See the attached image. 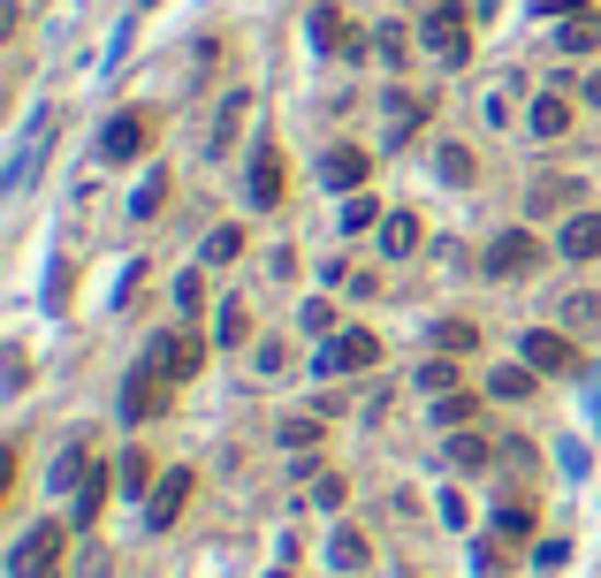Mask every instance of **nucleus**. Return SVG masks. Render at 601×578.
I'll use <instances>...</instances> for the list:
<instances>
[{"label": "nucleus", "mask_w": 601, "mask_h": 578, "mask_svg": "<svg viewBox=\"0 0 601 578\" xmlns=\"http://www.w3.org/2000/svg\"><path fill=\"white\" fill-rule=\"evenodd\" d=\"M472 412H479V396H464V389H450V396H442V427H464Z\"/></svg>", "instance_id": "30"}, {"label": "nucleus", "mask_w": 601, "mask_h": 578, "mask_svg": "<svg viewBox=\"0 0 601 578\" xmlns=\"http://www.w3.org/2000/svg\"><path fill=\"white\" fill-rule=\"evenodd\" d=\"M312 38H320L327 54H350V38H343V15H335V8H312Z\"/></svg>", "instance_id": "25"}, {"label": "nucleus", "mask_w": 601, "mask_h": 578, "mask_svg": "<svg viewBox=\"0 0 601 578\" xmlns=\"http://www.w3.org/2000/svg\"><path fill=\"white\" fill-rule=\"evenodd\" d=\"M152 358H160V366H167L175 381H190V373H198V358H206V343H198V335H167V343H160Z\"/></svg>", "instance_id": "13"}, {"label": "nucleus", "mask_w": 601, "mask_h": 578, "mask_svg": "<svg viewBox=\"0 0 601 578\" xmlns=\"http://www.w3.org/2000/svg\"><path fill=\"white\" fill-rule=\"evenodd\" d=\"M107 487H115V464H92V472L77 479V525H92V518H100V502H107Z\"/></svg>", "instance_id": "14"}, {"label": "nucleus", "mask_w": 601, "mask_h": 578, "mask_svg": "<svg viewBox=\"0 0 601 578\" xmlns=\"http://www.w3.org/2000/svg\"><path fill=\"white\" fill-rule=\"evenodd\" d=\"M548 206H579V183H533V213H548Z\"/></svg>", "instance_id": "27"}, {"label": "nucleus", "mask_w": 601, "mask_h": 578, "mask_svg": "<svg viewBox=\"0 0 601 578\" xmlns=\"http://www.w3.org/2000/svg\"><path fill=\"white\" fill-rule=\"evenodd\" d=\"M146 115H115V123H107V130H100V152H107V160H138V152H146Z\"/></svg>", "instance_id": "9"}, {"label": "nucleus", "mask_w": 601, "mask_h": 578, "mask_svg": "<svg viewBox=\"0 0 601 578\" xmlns=\"http://www.w3.org/2000/svg\"><path fill=\"white\" fill-rule=\"evenodd\" d=\"M373 221H381V206H373V190H358V198H350V206L335 213V229H343V236H358V229H373Z\"/></svg>", "instance_id": "24"}, {"label": "nucleus", "mask_w": 601, "mask_h": 578, "mask_svg": "<svg viewBox=\"0 0 601 578\" xmlns=\"http://www.w3.org/2000/svg\"><path fill=\"white\" fill-rule=\"evenodd\" d=\"M556 46H564V54H594V46H601V15H594V8H571V15H564V31H556Z\"/></svg>", "instance_id": "12"}, {"label": "nucleus", "mask_w": 601, "mask_h": 578, "mask_svg": "<svg viewBox=\"0 0 601 578\" xmlns=\"http://www.w3.org/2000/svg\"><path fill=\"white\" fill-rule=\"evenodd\" d=\"M435 350H442V358H464V350H479V327H472V320H442V327H435Z\"/></svg>", "instance_id": "21"}, {"label": "nucleus", "mask_w": 601, "mask_h": 578, "mask_svg": "<svg viewBox=\"0 0 601 578\" xmlns=\"http://www.w3.org/2000/svg\"><path fill=\"white\" fill-rule=\"evenodd\" d=\"M533 130H541V138H564V130H571V107H564V100H533Z\"/></svg>", "instance_id": "26"}, {"label": "nucleus", "mask_w": 601, "mask_h": 578, "mask_svg": "<svg viewBox=\"0 0 601 578\" xmlns=\"http://www.w3.org/2000/svg\"><path fill=\"white\" fill-rule=\"evenodd\" d=\"M115 487H123V495H152V464L138 456V449H123V456H115Z\"/></svg>", "instance_id": "20"}, {"label": "nucleus", "mask_w": 601, "mask_h": 578, "mask_svg": "<svg viewBox=\"0 0 601 578\" xmlns=\"http://www.w3.org/2000/svg\"><path fill=\"white\" fill-rule=\"evenodd\" d=\"M518 350H525V366H533V373H571V366H579V350H571L556 327H533V335H518Z\"/></svg>", "instance_id": "6"}, {"label": "nucleus", "mask_w": 601, "mask_h": 578, "mask_svg": "<svg viewBox=\"0 0 601 578\" xmlns=\"http://www.w3.org/2000/svg\"><path fill=\"white\" fill-rule=\"evenodd\" d=\"M427 54H435L442 69L472 61V23H464V8H456V0H435V8H427Z\"/></svg>", "instance_id": "2"}, {"label": "nucleus", "mask_w": 601, "mask_h": 578, "mask_svg": "<svg viewBox=\"0 0 601 578\" xmlns=\"http://www.w3.org/2000/svg\"><path fill=\"white\" fill-rule=\"evenodd\" d=\"M487 396L525 404V396H533V366H495V373H487Z\"/></svg>", "instance_id": "18"}, {"label": "nucleus", "mask_w": 601, "mask_h": 578, "mask_svg": "<svg viewBox=\"0 0 601 578\" xmlns=\"http://www.w3.org/2000/svg\"><path fill=\"white\" fill-rule=\"evenodd\" d=\"M275 578H290V571H275Z\"/></svg>", "instance_id": "38"}, {"label": "nucleus", "mask_w": 601, "mask_h": 578, "mask_svg": "<svg viewBox=\"0 0 601 578\" xmlns=\"http://www.w3.org/2000/svg\"><path fill=\"white\" fill-rule=\"evenodd\" d=\"M327 556H335V571H358V564H366V541H358V533H335Z\"/></svg>", "instance_id": "29"}, {"label": "nucleus", "mask_w": 601, "mask_h": 578, "mask_svg": "<svg viewBox=\"0 0 601 578\" xmlns=\"http://www.w3.org/2000/svg\"><path fill=\"white\" fill-rule=\"evenodd\" d=\"M381 252H389V259L419 252V213H389V221H381Z\"/></svg>", "instance_id": "17"}, {"label": "nucleus", "mask_w": 601, "mask_h": 578, "mask_svg": "<svg viewBox=\"0 0 601 578\" xmlns=\"http://www.w3.org/2000/svg\"><path fill=\"white\" fill-rule=\"evenodd\" d=\"M236 252H244V229H213V236H206V259H213V267H229Z\"/></svg>", "instance_id": "28"}, {"label": "nucleus", "mask_w": 601, "mask_h": 578, "mask_svg": "<svg viewBox=\"0 0 601 578\" xmlns=\"http://www.w3.org/2000/svg\"><path fill=\"white\" fill-rule=\"evenodd\" d=\"M167 389H175V373H167L160 358H146V366L123 381V412H130V419H160V412H167Z\"/></svg>", "instance_id": "4"}, {"label": "nucleus", "mask_w": 601, "mask_h": 578, "mask_svg": "<svg viewBox=\"0 0 601 578\" xmlns=\"http://www.w3.org/2000/svg\"><path fill=\"white\" fill-rule=\"evenodd\" d=\"M487 456H495V449H487L479 434H450V464L456 472H487Z\"/></svg>", "instance_id": "23"}, {"label": "nucleus", "mask_w": 601, "mask_h": 578, "mask_svg": "<svg viewBox=\"0 0 601 578\" xmlns=\"http://www.w3.org/2000/svg\"><path fill=\"white\" fill-rule=\"evenodd\" d=\"M404 54H412V38H404V31L389 23V31H381V61H404Z\"/></svg>", "instance_id": "35"}, {"label": "nucleus", "mask_w": 601, "mask_h": 578, "mask_svg": "<svg viewBox=\"0 0 601 578\" xmlns=\"http://www.w3.org/2000/svg\"><path fill=\"white\" fill-rule=\"evenodd\" d=\"M564 259H579V267L601 259V213H594V206H579V213L564 221Z\"/></svg>", "instance_id": "8"}, {"label": "nucleus", "mask_w": 601, "mask_h": 578, "mask_svg": "<svg viewBox=\"0 0 601 578\" xmlns=\"http://www.w3.org/2000/svg\"><path fill=\"white\" fill-rule=\"evenodd\" d=\"M282 198V152H259L252 160V206H275Z\"/></svg>", "instance_id": "16"}, {"label": "nucleus", "mask_w": 601, "mask_h": 578, "mask_svg": "<svg viewBox=\"0 0 601 578\" xmlns=\"http://www.w3.org/2000/svg\"><path fill=\"white\" fill-rule=\"evenodd\" d=\"M198 304H206V289H198V275H183V282H175V312H183V320H190V312H198Z\"/></svg>", "instance_id": "33"}, {"label": "nucleus", "mask_w": 601, "mask_h": 578, "mask_svg": "<svg viewBox=\"0 0 601 578\" xmlns=\"http://www.w3.org/2000/svg\"><path fill=\"white\" fill-rule=\"evenodd\" d=\"M160 206H167V167H152L146 183H138V190H130V213H138V221H152V213H160Z\"/></svg>", "instance_id": "22"}, {"label": "nucleus", "mask_w": 601, "mask_h": 578, "mask_svg": "<svg viewBox=\"0 0 601 578\" xmlns=\"http://www.w3.org/2000/svg\"><path fill=\"white\" fill-rule=\"evenodd\" d=\"M427 115H435V100H427V92H389V144H404Z\"/></svg>", "instance_id": "10"}, {"label": "nucleus", "mask_w": 601, "mask_h": 578, "mask_svg": "<svg viewBox=\"0 0 601 578\" xmlns=\"http://www.w3.org/2000/svg\"><path fill=\"white\" fill-rule=\"evenodd\" d=\"M282 441H290V449H312L320 427H312V419H282Z\"/></svg>", "instance_id": "34"}, {"label": "nucleus", "mask_w": 601, "mask_h": 578, "mask_svg": "<svg viewBox=\"0 0 601 578\" xmlns=\"http://www.w3.org/2000/svg\"><path fill=\"white\" fill-rule=\"evenodd\" d=\"M8 571H15V578H61V518H38V525L15 541Z\"/></svg>", "instance_id": "1"}, {"label": "nucleus", "mask_w": 601, "mask_h": 578, "mask_svg": "<svg viewBox=\"0 0 601 578\" xmlns=\"http://www.w3.org/2000/svg\"><path fill=\"white\" fill-rule=\"evenodd\" d=\"M244 115H252V92H229V100H221V115H213V152H229V144H236Z\"/></svg>", "instance_id": "15"}, {"label": "nucleus", "mask_w": 601, "mask_h": 578, "mask_svg": "<svg viewBox=\"0 0 601 578\" xmlns=\"http://www.w3.org/2000/svg\"><path fill=\"white\" fill-rule=\"evenodd\" d=\"M213 335H221V343H244V335H252V312H244V297H221V304H213Z\"/></svg>", "instance_id": "19"}, {"label": "nucleus", "mask_w": 601, "mask_h": 578, "mask_svg": "<svg viewBox=\"0 0 601 578\" xmlns=\"http://www.w3.org/2000/svg\"><path fill=\"white\" fill-rule=\"evenodd\" d=\"M541 267H548V244H541V236H525V229H502V236L487 244V275H502V282L541 275Z\"/></svg>", "instance_id": "3"}, {"label": "nucleus", "mask_w": 601, "mask_h": 578, "mask_svg": "<svg viewBox=\"0 0 601 578\" xmlns=\"http://www.w3.org/2000/svg\"><path fill=\"white\" fill-rule=\"evenodd\" d=\"M541 8H564V15H571V8H587V0H541Z\"/></svg>", "instance_id": "37"}, {"label": "nucleus", "mask_w": 601, "mask_h": 578, "mask_svg": "<svg viewBox=\"0 0 601 578\" xmlns=\"http://www.w3.org/2000/svg\"><path fill=\"white\" fill-rule=\"evenodd\" d=\"M579 92H587V100H594V107H601V69H594V77H587V84H579Z\"/></svg>", "instance_id": "36"}, {"label": "nucleus", "mask_w": 601, "mask_h": 578, "mask_svg": "<svg viewBox=\"0 0 601 578\" xmlns=\"http://www.w3.org/2000/svg\"><path fill=\"white\" fill-rule=\"evenodd\" d=\"M419 389H435V396H450V389H456L450 358H435V366H419Z\"/></svg>", "instance_id": "31"}, {"label": "nucleus", "mask_w": 601, "mask_h": 578, "mask_svg": "<svg viewBox=\"0 0 601 578\" xmlns=\"http://www.w3.org/2000/svg\"><path fill=\"white\" fill-rule=\"evenodd\" d=\"M366 167H373V152H366V144H335V152H327V183H335V190H358V183H366Z\"/></svg>", "instance_id": "11"}, {"label": "nucleus", "mask_w": 601, "mask_h": 578, "mask_svg": "<svg viewBox=\"0 0 601 578\" xmlns=\"http://www.w3.org/2000/svg\"><path fill=\"white\" fill-rule=\"evenodd\" d=\"M442 175H450V183H472V152H464V144H442Z\"/></svg>", "instance_id": "32"}, {"label": "nucleus", "mask_w": 601, "mask_h": 578, "mask_svg": "<svg viewBox=\"0 0 601 578\" xmlns=\"http://www.w3.org/2000/svg\"><path fill=\"white\" fill-rule=\"evenodd\" d=\"M320 366H327V373H373V366H381V335H366V327H343V335L320 350Z\"/></svg>", "instance_id": "5"}, {"label": "nucleus", "mask_w": 601, "mask_h": 578, "mask_svg": "<svg viewBox=\"0 0 601 578\" xmlns=\"http://www.w3.org/2000/svg\"><path fill=\"white\" fill-rule=\"evenodd\" d=\"M183 502H190V472H167V479H152V495H146V525H152V533H167V525L183 518Z\"/></svg>", "instance_id": "7"}]
</instances>
